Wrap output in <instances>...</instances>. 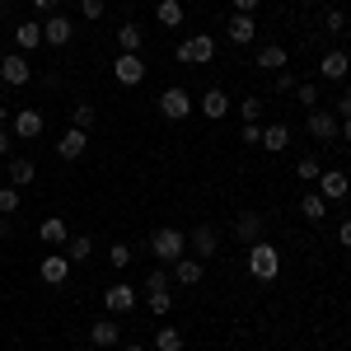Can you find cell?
<instances>
[{
    "mask_svg": "<svg viewBox=\"0 0 351 351\" xmlns=\"http://www.w3.org/2000/svg\"><path fill=\"white\" fill-rule=\"evenodd\" d=\"M150 253H155L160 263H178V258L188 253V234L173 230V225H160V230L150 234Z\"/></svg>",
    "mask_w": 351,
    "mask_h": 351,
    "instance_id": "1",
    "label": "cell"
},
{
    "mask_svg": "<svg viewBox=\"0 0 351 351\" xmlns=\"http://www.w3.org/2000/svg\"><path fill=\"white\" fill-rule=\"evenodd\" d=\"M248 271H253L258 281H276V276H281V253H276L267 239L248 243Z\"/></svg>",
    "mask_w": 351,
    "mask_h": 351,
    "instance_id": "2",
    "label": "cell"
},
{
    "mask_svg": "<svg viewBox=\"0 0 351 351\" xmlns=\"http://www.w3.org/2000/svg\"><path fill=\"white\" fill-rule=\"evenodd\" d=\"M173 56H178L183 66H206V61H216V38H211V33H192V38L178 43Z\"/></svg>",
    "mask_w": 351,
    "mask_h": 351,
    "instance_id": "3",
    "label": "cell"
},
{
    "mask_svg": "<svg viewBox=\"0 0 351 351\" xmlns=\"http://www.w3.org/2000/svg\"><path fill=\"white\" fill-rule=\"evenodd\" d=\"M112 80L122 84V89H136V84L145 80V61H141V52H117V61H112Z\"/></svg>",
    "mask_w": 351,
    "mask_h": 351,
    "instance_id": "4",
    "label": "cell"
},
{
    "mask_svg": "<svg viewBox=\"0 0 351 351\" xmlns=\"http://www.w3.org/2000/svg\"><path fill=\"white\" fill-rule=\"evenodd\" d=\"M192 108H197V104L188 99V89H183V84H169V89L160 94V112L169 117V122H183Z\"/></svg>",
    "mask_w": 351,
    "mask_h": 351,
    "instance_id": "5",
    "label": "cell"
},
{
    "mask_svg": "<svg viewBox=\"0 0 351 351\" xmlns=\"http://www.w3.org/2000/svg\"><path fill=\"white\" fill-rule=\"evenodd\" d=\"M0 80L10 84V89H24V84L33 80V66H28V56H24V52L0 56Z\"/></svg>",
    "mask_w": 351,
    "mask_h": 351,
    "instance_id": "6",
    "label": "cell"
},
{
    "mask_svg": "<svg viewBox=\"0 0 351 351\" xmlns=\"http://www.w3.org/2000/svg\"><path fill=\"white\" fill-rule=\"evenodd\" d=\"M188 253H192V258H202V263H206V258H216V253H220L216 225H197V230L188 234Z\"/></svg>",
    "mask_w": 351,
    "mask_h": 351,
    "instance_id": "7",
    "label": "cell"
},
{
    "mask_svg": "<svg viewBox=\"0 0 351 351\" xmlns=\"http://www.w3.org/2000/svg\"><path fill=\"white\" fill-rule=\"evenodd\" d=\"M104 309H108L112 319H117V314H132V309H136V286H127V281H112L108 291H104Z\"/></svg>",
    "mask_w": 351,
    "mask_h": 351,
    "instance_id": "8",
    "label": "cell"
},
{
    "mask_svg": "<svg viewBox=\"0 0 351 351\" xmlns=\"http://www.w3.org/2000/svg\"><path fill=\"white\" fill-rule=\"evenodd\" d=\"M337 132H342V122H337V112L309 108V136H314V141H324V145H332V141H337Z\"/></svg>",
    "mask_w": 351,
    "mask_h": 351,
    "instance_id": "9",
    "label": "cell"
},
{
    "mask_svg": "<svg viewBox=\"0 0 351 351\" xmlns=\"http://www.w3.org/2000/svg\"><path fill=\"white\" fill-rule=\"evenodd\" d=\"M75 38V24H71V14H47L43 19V43H52V47H66Z\"/></svg>",
    "mask_w": 351,
    "mask_h": 351,
    "instance_id": "10",
    "label": "cell"
},
{
    "mask_svg": "<svg viewBox=\"0 0 351 351\" xmlns=\"http://www.w3.org/2000/svg\"><path fill=\"white\" fill-rule=\"evenodd\" d=\"M347 71H351V56L342 52V47H332V52H324V61H319V80L337 84V80H347Z\"/></svg>",
    "mask_w": 351,
    "mask_h": 351,
    "instance_id": "11",
    "label": "cell"
},
{
    "mask_svg": "<svg viewBox=\"0 0 351 351\" xmlns=\"http://www.w3.org/2000/svg\"><path fill=\"white\" fill-rule=\"evenodd\" d=\"M351 192V178L342 173V169H328V173H319V197L324 202H342Z\"/></svg>",
    "mask_w": 351,
    "mask_h": 351,
    "instance_id": "12",
    "label": "cell"
},
{
    "mask_svg": "<svg viewBox=\"0 0 351 351\" xmlns=\"http://www.w3.org/2000/svg\"><path fill=\"white\" fill-rule=\"evenodd\" d=\"M169 276H173V281H178V286H202V276H206V267H202V258H188V253H183V258H178V263H169Z\"/></svg>",
    "mask_w": 351,
    "mask_h": 351,
    "instance_id": "13",
    "label": "cell"
},
{
    "mask_svg": "<svg viewBox=\"0 0 351 351\" xmlns=\"http://www.w3.org/2000/svg\"><path fill=\"white\" fill-rule=\"evenodd\" d=\"M38 276H43L47 286H61V281L71 276V258H66V253H47V258L38 263Z\"/></svg>",
    "mask_w": 351,
    "mask_h": 351,
    "instance_id": "14",
    "label": "cell"
},
{
    "mask_svg": "<svg viewBox=\"0 0 351 351\" xmlns=\"http://www.w3.org/2000/svg\"><path fill=\"white\" fill-rule=\"evenodd\" d=\"M38 136H43V112L19 108L14 112V141H38Z\"/></svg>",
    "mask_w": 351,
    "mask_h": 351,
    "instance_id": "15",
    "label": "cell"
},
{
    "mask_svg": "<svg viewBox=\"0 0 351 351\" xmlns=\"http://www.w3.org/2000/svg\"><path fill=\"white\" fill-rule=\"evenodd\" d=\"M225 33H230V43H253V38H258V19H253V14H230V19H225Z\"/></svg>",
    "mask_w": 351,
    "mask_h": 351,
    "instance_id": "16",
    "label": "cell"
},
{
    "mask_svg": "<svg viewBox=\"0 0 351 351\" xmlns=\"http://www.w3.org/2000/svg\"><path fill=\"white\" fill-rule=\"evenodd\" d=\"M234 234H239L243 243H258L263 234H267V216H258V211H243V216L234 220Z\"/></svg>",
    "mask_w": 351,
    "mask_h": 351,
    "instance_id": "17",
    "label": "cell"
},
{
    "mask_svg": "<svg viewBox=\"0 0 351 351\" xmlns=\"http://www.w3.org/2000/svg\"><path fill=\"white\" fill-rule=\"evenodd\" d=\"M84 150H89V132H80V127H71V132L56 141V155L61 160H80Z\"/></svg>",
    "mask_w": 351,
    "mask_h": 351,
    "instance_id": "18",
    "label": "cell"
},
{
    "mask_svg": "<svg viewBox=\"0 0 351 351\" xmlns=\"http://www.w3.org/2000/svg\"><path fill=\"white\" fill-rule=\"evenodd\" d=\"M89 342H94L99 351H112L117 342H122V328L112 324V319H99V324L89 328Z\"/></svg>",
    "mask_w": 351,
    "mask_h": 351,
    "instance_id": "19",
    "label": "cell"
},
{
    "mask_svg": "<svg viewBox=\"0 0 351 351\" xmlns=\"http://www.w3.org/2000/svg\"><path fill=\"white\" fill-rule=\"evenodd\" d=\"M197 108H202V117H211V122H220V117L230 112V99H225V89H206V94L197 99Z\"/></svg>",
    "mask_w": 351,
    "mask_h": 351,
    "instance_id": "20",
    "label": "cell"
},
{
    "mask_svg": "<svg viewBox=\"0 0 351 351\" xmlns=\"http://www.w3.org/2000/svg\"><path fill=\"white\" fill-rule=\"evenodd\" d=\"M38 239L56 248V243H66V239H71V230H66V220H61V216H47L43 225H38Z\"/></svg>",
    "mask_w": 351,
    "mask_h": 351,
    "instance_id": "21",
    "label": "cell"
},
{
    "mask_svg": "<svg viewBox=\"0 0 351 351\" xmlns=\"http://www.w3.org/2000/svg\"><path fill=\"white\" fill-rule=\"evenodd\" d=\"M291 145V127H281V122H271V127H263V150H271V155H281Z\"/></svg>",
    "mask_w": 351,
    "mask_h": 351,
    "instance_id": "22",
    "label": "cell"
},
{
    "mask_svg": "<svg viewBox=\"0 0 351 351\" xmlns=\"http://www.w3.org/2000/svg\"><path fill=\"white\" fill-rule=\"evenodd\" d=\"M5 173H10V183H14V188L38 183V164H33V160H10V169H5Z\"/></svg>",
    "mask_w": 351,
    "mask_h": 351,
    "instance_id": "23",
    "label": "cell"
},
{
    "mask_svg": "<svg viewBox=\"0 0 351 351\" xmlns=\"http://www.w3.org/2000/svg\"><path fill=\"white\" fill-rule=\"evenodd\" d=\"M38 43H43V24H38V19H33V24H14V47H19V52H33Z\"/></svg>",
    "mask_w": 351,
    "mask_h": 351,
    "instance_id": "24",
    "label": "cell"
},
{
    "mask_svg": "<svg viewBox=\"0 0 351 351\" xmlns=\"http://www.w3.org/2000/svg\"><path fill=\"white\" fill-rule=\"evenodd\" d=\"M155 19H160L164 28H178L183 24V0H160V5H155Z\"/></svg>",
    "mask_w": 351,
    "mask_h": 351,
    "instance_id": "25",
    "label": "cell"
},
{
    "mask_svg": "<svg viewBox=\"0 0 351 351\" xmlns=\"http://www.w3.org/2000/svg\"><path fill=\"white\" fill-rule=\"evenodd\" d=\"M117 47H122V52H141V47H145L141 24H122V28H117Z\"/></svg>",
    "mask_w": 351,
    "mask_h": 351,
    "instance_id": "26",
    "label": "cell"
},
{
    "mask_svg": "<svg viewBox=\"0 0 351 351\" xmlns=\"http://www.w3.org/2000/svg\"><path fill=\"white\" fill-rule=\"evenodd\" d=\"M300 216H304V220H324L328 216V202L319 197V192H304V197H300Z\"/></svg>",
    "mask_w": 351,
    "mask_h": 351,
    "instance_id": "27",
    "label": "cell"
},
{
    "mask_svg": "<svg viewBox=\"0 0 351 351\" xmlns=\"http://www.w3.org/2000/svg\"><path fill=\"white\" fill-rule=\"evenodd\" d=\"M258 66H263V71H281V66H286V47H281V43H267V47L258 52Z\"/></svg>",
    "mask_w": 351,
    "mask_h": 351,
    "instance_id": "28",
    "label": "cell"
},
{
    "mask_svg": "<svg viewBox=\"0 0 351 351\" xmlns=\"http://www.w3.org/2000/svg\"><path fill=\"white\" fill-rule=\"evenodd\" d=\"M155 347L160 351H183V332H178V328H160V332H155Z\"/></svg>",
    "mask_w": 351,
    "mask_h": 351,
    "instance_id": "29",
    "label": "cell"
},
{
    "mask_svg": "<svg viewBox=\"0 0 351 351\" xmlns=\"http://www.w3.org/2000/svg\"><path fill=\"white\" fill-rule=\"evenodd\" d=\"M94 122H99V108H94V104H75V122H71V127H80V132H89Z\"/></svg>",
    "mask_w": 351,
    "mask_h": 351,
    "instance_id": "30",
    "label": "cell"
},
{
    "mask_svg": "<svg viewBox=\"0 0 351 351\" xmlns=\"http://www.w3.org/2000/svg\"><path fill=\"white\" fill-rule=\"evenodd\" d=\"M89 253H94V239H89V234H75V239H71V253H66V258H71V263H84Z\"/></svg>",
    "mask_w": 351,
    "mask_h": 351,
    "instance_id": "31",
    "label": "cell"
},
{
    "mask_svg": "<svg viewBox=\"0 0 351 351\" xmlns=\"http://www.w3.org/2000/svg\"><path fill=\"white\" fill-rule=\"evenodd\" d=\"M14 211H19V188L5 183V188H0V216H14Z\"/></svg>",
    "mask_w": 351,
    "mask_h": 351,
    "instance_id": "32",
    "label": "cell"
},
{
    "mask_svg": "<svg viewBox=\"0 0 351 351\" xmlns=\"http://www.w3.org/2000/svg\"><path fill=\"white\" fill-rule=\"evenodd\" d=\"M295 99H300V104H304V108H319V84H314V80L295 84Z\"/></svg>",
    "mask_w": 351,
    "mask_h": 351,
    "instance_id": "33",
    "label": "cell"
},
{
    "mask_svg": "<svg viewBox=\"0 0 351 351\" xmlns=\"http://www.w3.org/2000/svg\"><path fill=\"white\" fill-rule=\"evenodd\" d=\"M169 309H173V295H169V291H150V314H169Z\"/></svg>",
    "mask_w": 351,
    "mask_h": 351,
    "instance_id": "34",
    "label": "cell"
},
{
    "mask_svg": "<svg viewBox=\"0 0 351 351\" xmlns=\"http://www.w3.org/2000/svg\"><path fill=\"white\" fill-rule=\"evenodd\" d=\"M319 173H324V169H319V160H300V169H295L300 183H319Z\"/></svg>",
    "mask_w": 351,
    "mask_h": 351,
    "instance_id": "35",
    "label": "cell"
},
{
    "mask_svg": "<svg viewBox=\"0 0 351 351\" xmlns=\"http://www.w3.org/2000/svg\"><path fill=\"white\" fill-rule=\"evenodd\" d=\"M169 281H173V276H169L164 267H155L150 276H145V291H169Z\"/></svg>",
    "mask_w": 351,
    "mask_h": 351,
    "instance_id": "36",
    "label": "cell"
},
{
    "mask_svg": "<svg viewBox=\"0 0 351 351\" xmlns=\"http://www.w3.org/2000/svg\"><path fill=\"white\" fill-rule=\"evenodd\" d=\"M239 117H243V122H258V117H263V99H243Z\"/></svg>",
    "mask_w": 351,
    "mask_h": 351,
    "instance_id": "37",
    "label": "cell"
},
{
    "mask_svg": "<svg viewBox=\"0 0 351 351\" xmlns=\"http://www.w3.org/2000/svg\"><path fill=\"white\" fill-rule=\"evenodd\" d=\"M104 10H108V0H80V14H84V19H104Z\"/></svg>",
    "mask_w": 351,
    "mask_h": 351,
    "instance_id": "38",
    "label": "cell"
},
{
    "mask_svg": "<svg viewBox=\"0 0 351 351\" xmlns=\"http://www.w3.org/2000/svg\"><path fill=\"white\" fill-rule=\"evenodd\" d=\"M324 24H328V33H342V28H347V14H342V10L332 5V10L324 14Z\"/></svg>",
    "mask_w": 351,
    "mask_h": 351,
    "instance_id": "39",
    "label": "cell"
},
{
    "mask_svg": "<svg viewBox=\"0 0 351 351\" xmlns=\"http://www.w3.org/2000/svg\"><path fill=\"white\" fill-rule=\"evenodd\" d=\"M108 258H112V267L122 271L127 263H132V248H127V243H112V253H108Z\"/></svg>",
    "mask_w": 351,
    "mask_h": 351,
    "instance_id": "40",
    "label": "cell"
},
{
    "mask_svg": "<svg viewBox=\"0 0 351 351\" xmlns=\"http://www.w3.org/2000/svg\"><path fill=\"white\" fill-rule=\"evenodd\" d=\"M239 141H248V145H263V127H258V122H243Z\"/></svg>",
    "mask_w": 351,
    "mask_h": 351,
    "instance_id": "41",
    "label": "cell"
},
{
    "mask_svg": "<svg viewBox=\"0 0 351 351\" xmlns=\"http://www.w3.org/2000/svg\"><path fill=\"white\" fill-rule=\"evenodd\" d=\"M33 10L47 19V14H61V0H33Z\"/></svg>",
    "mask_w": 351,
    "mask_h": 351,
    "instance_id": "42",
    "label": "cell"
},
{
    "mask_svg": "<svg viewBox=\"0 0 351 351\" xmlns=\"http://www.w3.org/2000/svg\"><path fill=\"white\" fill-rule=\"evenodd\" d=\"M342 117H351V84H347V94L337 99V122H342Z\"/></svg>",
    "mask_w": 351,
    "mask_h": 351,
    "instance_id": "43",
    "label": "cell"
},
{
    "mask_svg": "<svg viewBox=\"0 0 351 351\" xmlns=\"http://www.w3.org/2000/svg\"><path fill=\"white\" fill-rule=\"evenodd\" d=\"M337 243H342V248H351V220H342V225H337Z\"/></svg>",
    "mask_w": 351,
    "mask_h": 351,
    "instance_id": "44",
    "label": "cell"
},
{
    "mask_svg": "<svg viewBox=\"0 0 351 351\" xmlns=\"http://www.w3.org/2000/svg\"><path fill=\"white\" fill-rule=\"evenodd\" d=\"M230 5H234V14H253L258 10V0H230Z\"/></svg>",
    "mask_w": 351,
    "mask_h": 351,
    "instance_id": "45",
    "label": "cell"
},
{
    "mask_svg": "<svg viewBox=\"0 0 351 351\" xmlns=\"http://www.w3.org/2000/svg\"><path fill=\"white\" fill-rule=\"evenodd\" d=\"M276 89H295V75L291 71H276Z\"/></svg>",
    "mask_w": 351,
    "mask_h": 351,
    "instance_id": "46",
    "label": "cell"
},
{
    "mask_svg": "<svg viewBox=\"0 0 351 351\" xmlns=\"http://www.w3.org/2000/svg\"><path fill=\"white\" fill-rule=\"evenodd\" d=\"M10 150H14V136H10V132H0V160H5Z\"/></svg>",
    "mask_w": 351,
    "mask_h": 351,
    "instance_id": "47",
    "label": "cell"
},
{
    "mask_svg": "<svg viewBox=\"0 0 351 351\" xmlns=\"http://www.w3.org/2000/svg\"><path fill=\"white\" fill-rule=\"evenodd\" d=\"M337 136H342V141H351V117H342V132H337Z\"/></svg>",
    "mask_w": 351,
    "mask_h": 351,
    "instance_id": "48",
    "label": "cell"
},
{
    "mask_svg": "<svg viewBox=\"0 0 351 351\" xmlns=\"http://www.w3.org/2000/svg\"><path fill=\"white\" fill-rule=\"evenodd\" d=\"M122 351H150V347H145V342H127Z\"/></svg>",
    "mask_w": 351,
    "mask_h": 351,
    "instance_id": "49",
    "label": "cell"
},
{
    "mask_svg": "<svg viewBox=\"0 0 351 351\" xmlns=\"http://www.w3.org/2000/svg\"><path fill=\"white\" fill-rule=\"evenodd\" d=\"M0 132H5V104H0Z\"/></svg>",
    "mask_w": 351,
    "mask_h": 351,
    "instance_id": "50",
    "label": "cell"
},
{
    "mask_svg": "<svg viewBox=\"0 0 351 351\" xmlns=\"http://www.w3.org/2000/svg\"><path fill=\"white\" fill-rule=\"evenodd\" d=\"M0 10H5V0H0Z\"/></svg>",
    "mask_w": 351,
    "mask_h": 351,
    "instance_id": "51",
    "label": "cell"
},
{
    "mask_svg": "<svg viewBox=\"0 0 351 351\" xmlns=\"http://www.w3.org/2000/svg\"><path fill=\"white\" fill-rule=\"evenodd\" d=\"M300 5H309V0H300Z\"/></svg>",
    "mask_w": 351,
    "mask_h": 351,
    "instance_id": "52",
    "label": "cell"
}]
</instances>
